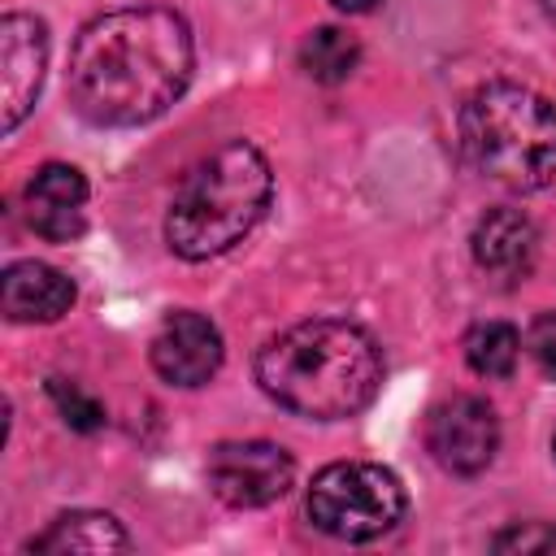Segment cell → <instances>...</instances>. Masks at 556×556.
Listing matches in <instances>:
<instances>
[{
  "label": "cell",
  "instance_id": "cell-17",
  "mask_svg": "<svg viewBox=\"0 0 556 556\" xmlns=\"http://www.w3.org/2000/svg\"><path fill=\"white\" fill-rule=\"evenodd\" d=\"M491 547L495 552H547V547H556V530L543 526V521H526V526H513V530L495 534Z\"/></svg>",
  "mask_w": 556,
  "mask_h": 556
},
{
  "label": "cell",
  "instance_id": "cell-18",
  "mask_svg": "<svg viewBox=\"0 0 556 556\" xmlns=\"http://www.w3.org/2000/svg\"><path fill=\"white\" fill-rule=\"evenodd\" d=\"M526 348L534 356V365L556 382V313H539L530 334H526Z\"/></svg>",
  "mask_w": 556,
  "mask_h": 556
},
{
  "label": "cell",
  "instance_id": "cell-16",
  "mask_svg": "<svg viewBox=\"0 0 556 556\" xmlns=\"http://www.w3.org/2000/svg\"><path fill=\"white\" fill-rule=\"evenodd\" d=\"M48 391H52V400H56V408H61L65 426H74V430H83V434H91V430H100V426H104V404H100V400H91L87 391H78L74 382L52 378V382H48Z\"/></svg>",
  "mask_w": 556,
  "mask_h": 556
},
{
  "label": "cell",
  "instance_id": "cell-19",
  "mask_svg": "<svg viewBox=\"0 0 556 556\" xmlns=\"http://www.w3.org/2000/svg\"><path fill=\"white\" fill-rule=\"evenodd\" d=\"M339 13H369V9H378V0H330Z\"/></svg>",
  "mask_w": 556,
  "mask_h": 556
},
{
  "label": "cell",
  "instance_id": "cell-13",
  "mask_svg": "<svg viewBox=\"0 0 556 556\" xmlns=\"http://www.w3.org/2000/svg\"><path fill=\"white\" fill-rule=\"evenodd\" d=\"M26 547L30 552H56V556H65V552H126L130 534L109 513H65L43 534H35Z\"/></svg>",
  "mask_w": 556,
  "mask_h": 556
},
{
  "label": "cell",
  "instance_id": "cell-9",
  "mask_svg": "<svg viewBox=\"0 0 556 556\" xmlns=\"http://www.w3.org/2000/svg\"><path fill=\"white\" fill-rule=\"evenodd\" d=\"M222 330L195 308L169 313L152 334V369L169 387H204L222 369Z\"/></svg>",
  "mask_w": 556,
  "mask_h": 556
},
{
  "label": "cell",
  "instance_id": "cell-3",
  "mask_svg": "<svg viewBox=\"0 0 556 556\" xmlns=\"http://www.w3.org/2000/svg\"><path fill=\"white\" fill-rule=\"evenodd\" d=\"M269 195L274 174L261 148L230 139L195 161L178 182L165 213V239L182 261L222 256L252 235V226L269 208Z\"/></svg>",
  "mask_w": 556,
  "mask_h": 556
},
{
  "label": "cell",
  "instance_id": "cell-8",
  "mask_svg": "<svg viewBox=\"0 0 556 556\" xmlns=\"http://www.w3.org/2000/svg\"><path fill=\"white\" fill-rule=\"evenodd\" d=\"M48 70V30L30 13H4L0 17V100H4V130H17V122L35 109V96L43 87Z\"/></svg>",
  "mask_w": 556,
  "mask_h": 556
},
{
  "label": "cell",
  "instance_id": "cell-5",
  "mask_svg": "<svg viewBox=\"0 0 556 556\" xmlns=\"http://www.w3.org/2000/svg\"><path fill=\"white\" fill-rule=\"evenodd\" d=\"M408 500L391 469L374 460H334L326 465L304 500L308 521L343 543H369L400 526Z\"/></svg>",
  "mask_w": 556,
  "mask_h": 556
},
{
  "label": "cell",
  "instance_id": "cell-6",
  "mask_svg": "<svg viewBox=\"0 0 556 556\" xmlns=\"http://www.w3.org/2000/svg\"><path fill=\"white\" fill-rule=\"evenodd\" d=\"M295 482V460L265 439H235L208 452V486L230 508H261L287 495Z\"/></svg>",
  "mask_w": 556,
  "mask_h": 556
},
{
  "label": "cell",
  "instance_id": "cell-11",
  "mask_svg": "<svg viewBox=\"0 0 556 556\" xmlns=\"http://www.w3.org/2000/svg\"><path fill=\"white\" fill-rule=\"evenodd\" d=\"M473 261L482 274L500 282H517L530 274L534 252H539V230L521 208H486L473 226Z\"/></svg>",
  "mask_w": 556,
  "mask_h": 556
},
{
  "label": "cell",
  "instance_id": "cell-20",
  "mask_svg": "<svg viewBox=\"0 0 556 556\" xmlns=\"http://www.w3.org/2000/svg\"><path fill=\"white\" fill-rule=\"evenodd\" d=\"M543 9H547V13H552V17H556V0H543Z\"/></svg>",
  "mask_w": 556,
  "mask_h": 556
},
{
  "label": "cell",
  "instance_id": "cell-10",
  "mask_svg": "<svg viewBox=\"0 0 556 556\" xmlns=\"http://www.w3.org/2000/svg\"><path fill=\"white\" fill-rule=\"evenodd\" d=\"M26 226L48 243H70L87 226V178L74 165H39L22 191Z\"/></svg>",
  "mask_w": 556,
  "mask_h": 556
},
{
  "label": "cell",
  "instance_id": "cell-14",
  "mask_svg": "<svg viewBox=\"0 0 556 556\" xmlns=\"http://www.w3.org/2000/svg\"><path fill=\"white\" fill-rule=\"evenodd\" d=\"M361 65V39L343 26H317L300 43V70L313 83H343Z\"/></svg>",
  "mask_w": 556,
  "mask_h": 556
},
{
  "label": "cell",
  "instance_id": "cell-1",
  "mask_svg": "<svg viewBox=\"0 0 556 556\" xmlns=\"http://www.w3.org/2000/svg\"><path fill=\"white\" fill-rule=\"evenodd\" d=\"M191 65V30L174 9H109L74 39L70 100L96 126H143L187 91Z\"/></svg>",
  "mask_w": 556,
  "mask_h": 556
},
{
  "label": "cell",
  "instance_id": "cell-2",
  "mask_svg": "<svg viewBox=\"0 0 556 556\" xmlns=\"http://www.w3.org/2000/svg\"><path fill=\"white\" fill-rule=\"evenodd\" d=\"M256 382L287 413L339 421L356 417L378 395L382 352L361 326L313 317L274 334L256 352Z\"/></svg>",
  "mask_w": 556,
  "mask_h": 556
},
{
  "label": "cell",
  "instance_id": "cell-7",
  "mask_svg": "<svg viewBox=\"0 0 556 556\" xmlns=\"http://www.w3.org/2000/svg\"><path fill=\"white\" fill-rule=\"evenodd\" d=\"M426 452L460 478L482 473L500 452V417L478 395H452L426 417Z\"/></svg>",
  "mask_w": 556,
  "mask_h": 556
},
{
  "label": "cell",
  "instance_id": "cell-15",
  "mask_svg": "<svg viewBox=\"0 0 556 556\" xmlns=\"http://www.w3.org/2000/svg\"><path fill=\"white\" fill-rule=\"evenodd\" d=\"M521 356V334L508 321H478L465 334V361L478 378H513Z\"/></svg>",
  "mask_w": 556,
  "mask_h": 556
},
{
  "label": "cell",
  "instance_id": "cell-12",
  "mask_svg": "<svg viewBox=\"0 0 556 556\" xmlns=\"http://www.w3.org/2000/svg\"><path fill=\"white\" fill-rule=\"evenodd\" d=\"M74 278L48 261H13L0 278V308L9 321H56L74 308Z\"/></svg>",
  "mask_w": 556,
  "mask_h": 556
},
{
  "label": "cell",
  "instance_id": "cell-4",
  "mask_svg": "<svg viewBox=\"0 0 556 556\" xmlns=\"http://www.w3.org/2000/svg\"><path fill=\"white\" fill-rule=\"evenodd\" d=\"M465 161L508 187L539 191L556 178V104L521 83L478 87L456 117Z\"/></svg>",
  "mask_w": 556,
  "mask_h": 556
}]
</instances>
